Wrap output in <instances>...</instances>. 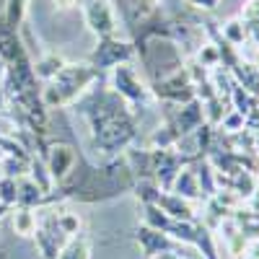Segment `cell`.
<instances>
[{"label": "cell", "instance_id": "obj_1", "mask_svg": "<svg viewBox=\"0 0 259 259\" xmlns=\"http://www.w3.org/2000/svg\"><path fill=\"white\" fill-rule=\"evenodd\" d=\"M80 114L89 122L91 148L101 156H117L127 150L138 138V124L133 109L112 91H89L80 99Z\"/></svg>", "mask_w": 259, "mask_h": 259}, {"label": "cell", "instance_id": "obj_2", "mask_svg": "<svg viewBox=\"0 0 259 259\" xmlns=\"http://www.w3.org/2000/svg\"><path fill=\"white\" fill-rule=\"evenodd\" d=\"M133 166L124 161H112L109 166H91L85 163L80 171L78 163L70 171V177L55 184L52 194L47 197V205L57 200H78V202H104L122 197L130 189H135L138 177L133 174Z\"/></svg>", "mask_w": 259, "mask_h": 259}, {"label": "cell", "instance_id": "obj_3", "mask_svg": "<svg viewBox=\"0 0 259 259\" xmlns=\"http://www.w3.org/2000/svg\"><path fill=\"white\" fill-rule=\"evenodd\" d=\"M99 75L101 73L96 68H91L89 62H68L41 89V104H45V109H68V106L78 104L91 91V85L99 80Z\"/></svg>", "mask_w": 259, "mask_h": 259}, {"label": "cell", "instance_id": "obj_4", "mask_svg": "<svg viewBox=\"0 0 259 259\" xmlns=\"http://www.w3.org/2000/svg\"><path fill=\"white\" fill-rule=\"evenodd\" d=\"M109 89L130 106V109H145L148 104L158 101L150 83L143 78V73L135 68L133 62H124V65H117V68L109 70Z\"/></svg>", "mask_w": 259, "mask_h": 259}, {"label": "cell", "instance_id": "obj_5", "mask_svg": "<svg viewBox=\"0 0 259 259\" xmlns=\"http://www.w3.org/2000/svg\"><path fill=\"white\" fill-rule=\"evenodd\" d=\"M138 57V47L135 41H130L124 36H104V39H96V47L94 52L89 55V65L96 68L99 73L104 70H112L117 65H124V62H133Z\"/></svg>", "mask_w": 259, "mask_h": 259}, {"label": "cell", "instance_id": "obj_6", "mask_svg": "<svg viewBox=\"0 0 259 259\" xmlns=\"http://www.w3.org/2000/svg\"><path fill=\"white\" fill-rule=\"evenodd\" d=\"M83 21L96 39L119 34V16L114 0H78Z\"/></svg>", "mask_w": 259, "mask_h": 259}, {"label": "cell", "instance_id": "obj_7", "mask_svg": "<svg viewBox=\"0 0 259 259\" xmlns=\"http://www.w3.org/2000/svg\"><path fill=\"white\" fill-rule=\"evenodd\" d=\"M150 89H153V94H156L158 101H163L168 106H179V104H187L192 99H197L187 65H179V68L171 70L168 75L153 80V83H150Z\"/></svg>", "mask_w": 259, "mask_h": 259}, {"label": "cell", "instance_id": "obj_8", "mask_svg": "<svg viewBox=\"0 0 259 259\" xmlns=\"http://www.w3.org/2000/svg\"><path fill=\"white\" fill-rule=\"evenodd\" d=\"M39 212H41L39 215V228L34 233L36 249H39L41 259H55L60 254V249L70 241V236L57 226L55 210H39Z\"/></svg>", "mask_w": 259, "mask_h": 259}, {"label": "cell", "instance_id": "obj_9", "mask_svg": "<svg viewBox=\"0 0 259 259\" xmlns=\"http://www.w3.org/2000/svg\"><path fill=\"white\" fill-rule=\"evenodd\" d=\"M135 241H138L140 251H143L148 259H153V256H158V254H168V251H194L192 246H184V244H179L177 239H171L168 233L156 231V228H150V226H143V223H140V228H138V233H135Z\"/></svg>", "mask_w": 259, "mask_h": 259}, {"label": "cell", "instance_id": "obj_10", "mask_svg": "<svg viewBox=\"0 0 259 259\" xmlns=\"http://www.w3.org/2000/svg\"><path fill=\"white\" fill-rule=\"evenodd\" d=\"M41 161H45V166H47V171H50L52 182L60 184V182L68 179V177H70V171L75 168V163H78V153H75V148L68 145V143H52Z\"/></svg>", "mask_w": 259, "mask_h": 259}, {"label": "cell", "instance_id": "obj_11", "mask_svg": "<svg viewBox=\"0 0 259 259\" xmlns=\"http://www.w3.org/2000/svg\"><path fill=\"white\" fill-rule=\"evenodd\" d=\"M174 109H177V114H168V122L174 124V130L179 133L182 140L187 135H194L205 124V109H202V101L200 99H192L187 104H179V106H174Z\"/></svg>", "mask_w": 259, "mask_h": 259}, {"label": "cell", "instance_id": "obj_12", "mask_svg": "<svg viewBox=\"0 0 259 259\" xmlns=\"http://www.w3.org/2000/svg\"><path fill=\"white\" fill-rule=\"evenodd\" d=\"M153 205L161 207L166 215H171V218H177V221H189V223L200 221L197 205L189 202V200H184V197H179V194H174V192H163V189H161Z\"/></svg>", "mask_w": 259, "mask_h": 259}, {"label": "cell", "instance_id": "obj_13", "mask_svg": "<svg viewBox=\"0 0 259 259\" xmlns=\"http://www.w3.org/2000/svg\"><path fill=\"white\" fill-rule=\"evenodd\" d=\"M168 192L179 194V197H184V200H189V202H194V205L205 200V197H202V189H200V179H197V168H194V161H189V163L179 171Z\"/></svg>", "mask_w": 259, "mask_h": 259}, {"label": "cell", "instance_id": "obj_14", "mask_svg": "<svg viewBox=\"0 0 259 259\" xmlns=\"http://www.w3.org/2000/svg\"><path fill=\"white\" fill-rule=\"evenodd\" d=\"M11 226H13V233H18L21 239H34V233L39 228V212L34 207H16Z\"/></svg>", "mask_w": 259, "mask_h": 259}, {"label": "cell", "instance_id": "obj_15", "mask_svg": "<svg viewBox=\"0 0 259 259\" xmlns=\"http://www.w3.org/2000/svg\"><path fill=\"white\" fill-rule=\"evenodd\" d=\"M34 65V75H36V80H52L65 65H68V60H65L62 55H57V52H41L39 57H36V62H31Z\"/></svg>", "mask_w": 259, "mask_h": 259}, {"label": "cell", "instance_id": "obj_16", "mask_svg": "<svg viewBox=\"0 0 259 259\" xmlns=\"http://www.w3.org/2000/svg\"><path fill=\"white\" fill-rule=\"evenodd\" d=\"M47 205V194L36 187V182H31L29 177L18 179V205L16 207H45Z\"/></svg>", "mask_w": 259, "mask_h": 259}, {"label": "cell", "instance_id": "obj_17", "mask_svg": "<svg viewBox=\"0 0 259 259\" xmlns=\"http://www.w3.org/2000/svg\"><path fill=\"white\" fill-rule=\"evenodd\" d=\"M179 133L174 130V124L166 122V124H158L153 133H150L148 138V150H171V148H177L179 145Z\"/></svg>", "mask_w": 259, "mask_h": 259}, {"label": "cell", "instance_id": "obj_18", "mask_svg": "<svg viewBox=\"0 0 259 259\" xmlns=\"http://www.w3.org/2000/svg\"><path fill=\"white\" fill-rule=\"evenodd\" d=\"M218 34H221V39L226 41V45H231V47H244V41L249 39V29H246V24L241 21V16L239 18H231V21H226L223 26H218Z\"/></svg>", "mask_w": 259, "mask_h": 259}, {"label": "cell", "instance_id": "obj_19", "mask_svg": "<svg viewBox=\"0 0 259 259\" xmlns=\"http://www.w3.org/2000/svg\"><path fill=\"white\" fill-rule=\"evenodd\" d=\"M55 259H91V241L85 236H75L60 249Z\"/></svg>", "mask_w": 259, "mask_h": 259}, {"label": "cell", "instance_id": "obj_20", "mask_svg": "<svg viewBox=\"0 0 259 259\" xmlns=\"http://www.w3.org/2000/svg\"><path fill=\"white\" fill-rule=\"evenodd\" d=\"M26 11H29V0H6V8H3V16L6 24L13 26V29H21L26 21Z\"/></svg>", "mask_w": 259, "mask_h": 259}, {"label": "cell", "instance_id": "obj_21", "mask_svg": "<svg viewBox=\"0 0 259 259\" xmlns=\"http://www.w3.org/2000/svg\"><path fill=\"white\" fill-rule=\"evenodd\" d=\"M130 6H133V16L145 24V21L156 18L161 13L163 0H130Z\"/></svg>", "mask_w": 259, "mask_h": 259}, {"label": "cell", "instance_id": "obj_22", "mask_svg": "<svg viewBox=\"0 0 259 259\" xmlns=\"http://www.w3.org/2000/svg\"><path fill=\"white\" fill-rule=\"evenodd\" d=\"M18 205V179L16 177H0V207H16Z\"/></svg>", "mask_w": 259, "mask_h": 259}, {"label": "cell", "instance_id": "obj_23", "mask_svg": "<svg viewBox=\"0 0 259 259\" xmlns=\"http://www.w3.org/2000/svg\"><path fill=\"white\" fill-rule=\"evenodd\" d=\"M55 218H57V226L70 236V239H75V236H80V228H83V223H80V218H78V212H68V210H62V212H57L55 210Z\"/></svg>", "mask_w": 259, "mask_h": 259}, {"label": "cell", "instance_id": "obj_24", "mask_svg": "<svg viewBox=\"0 0 259 259\" xmlns=\"http://www.w3.org/2000/svg\"><path fill=\"white\" fill-rule=\"evenodd\" d=\"M241 21L246 24L249 34H251V31H259V0H249V3L244 6V11H241Z\"/></svg>", "mask_w": 259, "mask_h": 259}, {"label": "cell", "instance_id": "obj_25", "mask_svg": "<svg viewBox=\"0 0 259 259\" xmlns=\"http://www.w3.org/2000/svg\"><path fill=\"white\" fill-rule=\"evenodd\" d=\"M184 3L189 6V8H194V11H205V13H210V11H215L221 6V0H184Z\"/></svg>", "mask_w": 259, "mask_h": 259}, {"label": "cell", "instance_id": "obj_26", "mask_svg": "<svg viewBox=\"0 0 259 259\" xmlns=\"http://www.w3.org/2000/svg\"><path fill=\"white\" fill-rule=\"evenodd\" d=\"M153 259H202L197 251H168V254H158Z\"/></svg>", "mask_w": 259, "mask_h": 259}, {"label": "cell", "instance_id": "obj_27", "mask_svg": "<svg viewBox=\"0 0 259 259\" xmlns=\"http://www.w3.org/2000/svg\"><path fill=\"white\" fill-rule=\"evenodd\" d=\"M52 6L57 11H73V8H78V0H52Z\"/></svg>", "mask_w": 259, "mask_h": 259}, {"label": "cell", "instance_id": "obj_28", "mask_svg": "<svg viewBox=\"0 0 259 259\" xmlns=\"http://www.w3.org/2000/svg\"><path fill=\"white\" fill-rule=\"evenodd\" d=\"M254 47H256V45H254ZM254 68L259 70V47H256V60H254Z\"/></svg>", "mask_w": 259, "mask_h": 259}]
</instances>
